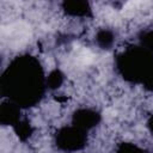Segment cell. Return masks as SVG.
<instances>
[{"mask_svg":"<svg viewBox=\"0 0 153 153\" xmlns=\"http://www.w3.org/2000/svg\"><path fill=\"white\" fill-rule=\"evenodd\" d=\"M42 74L39 66L29 57L17 60L2 78V90L17 104L35 103L42 93Z\"/></svg>","mask_w":153,"mask_h":153,"instance_id":"1","label":"cell"},{"mask_svg":"<svg viewBox=\"0 0 153 153\" xmlns=\"http://www.w3.org/2000/svg\"><path fill=\"white\" fill-rule=\"evenodd\" d=\"M118 66L123 75L136 82L153 85V59L142 50H129L121 60Z\"/></svg>","mask_w":153,"mask_h":153,"instance_id":"2","label":"cell"},{"mask_svg":"<svg viewBox=\"0 0 153 153\" xmlns=\"http://www.w3.org/2000/svg\"><path fill=\"white\" fill-rule=\"evenodd\" d=\"M85 135L82 129L74 127V128H65L57 135V145L66 151H75L84 146L85 143Z\"/></svg>","mask_w":153,"mask_h":153,"instance_id":"3","label":"cell"},{"mask_svg":"<svg viewBox=\"0 0 153 153\" xmlns=\"http://www.w3.org/2000/svg\"><path fill=\"white\" fill-rule=\"evenodd\" d=\"M98 114L91 110H80L74 116V124L80 129H90L98 122Z\"/></svg>","mask_w":153,"mask_h":153,"instance_id":"4","label":"cell"},{"mask_svg":"<svg viewBox=\"0 0 153 153\" xmlns=\"http://www.w3.org/2000/svg\"><path fill=\"white\" fill-rule=\"evenodd\" d=\"M65 6H66V11L74 16H85L88 12V6L86 2L73 1V2H66Z\"/></svg>","mask_w":153,"mask_h":153,"instance_id":"5","label":"cell"},{"mask_svg":"<svg viewBox=\"0 0 153 153\" xmlns=\"http://www.w3.org/2000/svg\"><path fill=\"white\" fill-rule=\"evenodd\" d=\"M61 82H62V75L59 72H54L50 74L48 79V84L50 85V87H57Z\"/></svg>","mask_w":153,"mask_h":153,"instance_id":"6","label":"cell"},{"mask_svg":"<svg viewBox=\"0 0 153 153\" xmlns=\"http://www.w3.org/2000/svg\"><path fill=\"white\" fill-rule=\"evenodd\" d=\"M98 41H99V43L102 44V45H109V44H111V42H112V36H111V33L110 32H108V31H103V32H100L99 35H98Z\"/></svg>","mask_w":153,"mask_h":153,"instance_id":"7","label":"cell"},{"mask_svg":"<svg viewBox=\"0 0 153 153\" xmlns=\"http://www.w3.org/2000/svg\"><path fill=\"white\" fill-rule=\"evenodd\" d=\"M118 153H142V152L133 145H123L118 151Z\"/></svg>","mask_w":153,"mask_h":153,"instance_id":"8","label":"cell"},{"mask_svg":"<svg viewBox=\"0 0 153 153\" xmlns=\"http://www.w3.org/2000/svg\"><path fill=\"white\" fill-rule=\"evenodd\" d=\"M143 42H145V44L148 47V49L153 50V31H151V32H148V33L145 35Z\"/></svg>","mask_w":153,"mask_h":153,"instance_id":"9","label":"cell"}]
</instances>
